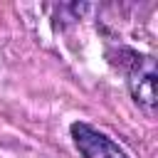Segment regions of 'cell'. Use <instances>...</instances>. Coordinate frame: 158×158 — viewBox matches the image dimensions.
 Returning a JSON list of instances; mask_svg holds the SVG:
<instances>
[{
	"mask_svg": "<svg viewBox=\"0 0 158 158\" xmlns=\"http://www.w3.org/2000/svg\"><path fill=\"white\" fill-rule=\"evenodd\" d=\"M128 89L136 104L153 111L156 106V62L148 54H138L128 49Z\"/></svg>",
	"mask_w": 158,
	"mask_h": 158,
	"instance_id": "obj_1",
	"label": "cell"
},
{
	"mask_svg": "<svg viewBox=\"0 0 158 158\" xmlns=\"http://www.w3.org/2000/svg\"><path fill=\"white\" fill-rule=\"evenodd\" d=\"M72 138H74V146L79 148V153L84 158H128L123 148H118L106 133L91 128L89 123H72Z\"/></svg>",
	"mask_w": 158,
	"mask_h": 158,
	"instance_id": "obj_2",
	"label": "cell"
}]
</instances>
